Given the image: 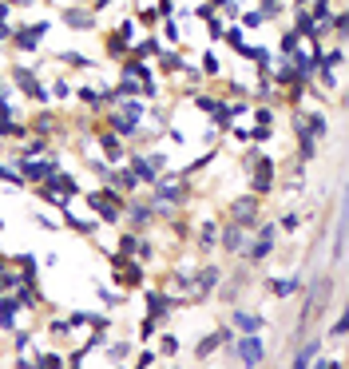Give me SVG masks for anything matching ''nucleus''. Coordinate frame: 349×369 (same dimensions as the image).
I'll return each instance as SVG.
<instances>
[{
    "label": "nucleus",
    "instance_id": "nucleus-16",
    "mask_svg": "<svg viewBox=\"0 0 349 369\" xmlns=\"http://www.w3.org/2000/svg\"><path fill=\"white\" fill-rule=\"evenodd\" d=\"M262 21H266V12H246V16H242L246 28H254V24H262Z\"/></svg>",
    "mask_w": 349,
    "mask_h": 369
},
{
    "label": "nucleus",
    "instance_id": "nucleus-8",
    "mask_svg": "<svg viewBox=\"0 0 349 369\" xmlns=\"http://www.w3.org/2000/svg\"><path fill=\"white\" fill-rule=\"evenodd\" d=\"M321 346H326V338H321V334H314V338H309L306 346H298V349H294V358H290V365H294V369H306V365H314V361H318V353H321Z\"/></svg>",
    "mask_w": 349,
    "mask_h": 369
},
{
    "label": "nucleus",
    "instance_id": "nucleus-15",
    "mask_svg": "<svg viewBox=\"0 0 349 369\" xmlns=\"http://www.w3.org/2000/svg\"><path fill=\"white\" fill-rule=\"evenodd\" d=\"M219 56H214V52H207V56H202V76H219Z\"/></svg>",
    "mask_w": 349,
    "mask_h": 369
},
{
    "label": "nucleus",
    "instance_id": "nucleus-2",
    "mask_svg": "<svg viewBox=\"0 0 349 369\" xmlns=\"http://www.w3.org/2000/svg\"><path fill=\"white\" fill-rule=\"evenodd\" d=\"M258 215H262V195H254V191L227 203V219H230V222H239L242 230L254 227V222H258Z\"/></svg>",
    "mask_w": 349,
    "mask_h": 369
},
{
    "label": "nucleus",
    "instance_id": "nucleus-6",
    "mask_svg": "<svg viewBox=\"0 0 349 369\" xmlns=\"http://www.w3.org/2000/svg\"><path fill=\"white\" fill-rule=\"evenodd\" d=\"M230 329L234 334H262L266 329V314H246V310H230Z\"/></svg>",
    "mask_w": 349,
    "mask_h": 369
},
{
    "label": "nucleus",
    "instance_id": "nucleus-13",
    "mask_svg": "<svg viewBox=\"0 0 349 369\" xmlns=\"http://www.w3.org/2000/svg\"><path fill=\"white\" fill-rule=\"evenodd\" d=\"M345 334H349V318H345V314H338V318H333V326H329V334H326V338H329V341H345Z\"/></svg>",
    "mask_w": 349,
    "mask_h": 369
},
{
    "label": "nucleus",
    "instance_id": "nucleus-12",
    "mask_svg": "<svg viewBox=\"0 0 349 369\" xmlns=\"http://www.w3.org/2000/svg\"><path fill=\"white\" fill-rule=\"evenodd\" d=\"M139 358H131V365H143V369H151V365H163L159 361V353H155V346H143V349H135Z\"/></svg>",
    "mask_w": 349,
    "mask_h": 369
},
{
    "label": "nucleus",
    "instance_id": "nucleus-1",
    "mask_svg": "<svg viewBox=\"0 0 349 369\" xmlns=\"http://www.w3.org/2000/svg\"><path fill=\"white\" fill-rule=\"evenodd\" d=\"M227 361H239V365H262L266 361V341L258 334H242V338L230 341V358Z\"/></svg>",
    "mask_w": 349,
    "mask_h": 369
},
{
    "label": "nucleus",
    "instance_id": "nucleus-4",
    "mask_svg": "<svg viewBox=\"0 0 349 369\" xmlns=\"http://www.w3.org/2000/svg\"><path fill=\"white\" fill-rule=\"evenodd\" d=\"M262 286H266L270 298H278V302L298 298V294H302V278H298V274H290V278H274V274H270V278H262Z\"/></svg>",
    "mask_w": 349,
    "mask_h": 369
},
{
    "label": "nucleus",
    "instance_id": "nucleus-10",
    "mask_svg": "<svg viewBox=\"0 0 349 369\" xmlns=\"http://www.w3.org/2000/svg\"><path fill=\"white\" fill-rule=\"evenodd\" d=\"M64 24H71V28H91V24H96V16H91V12H84V8H76V4H68V8H64Z\"/></svg>",
    "mask_w": 349,
    "mask_h": 369
},
{
    "label": "nucleus",
    "instance_id": "nucleus-9",
    "mask_svg": "<svg viewBox=\"0 0 349 369\" xmlns=\"http://www.w3.org/2000/svg\"><path fill=\"white\" fill-rule=\"evenodd\" d=\"M155 353H159V361H171L175 353H183V338L175 334V329L163 326L159 334H155Z\"/></svg>",
    "mask_w": 349,
    "mask_h": 369
},
{
    "label": "nucleus",
    "instance_id": "nucleus-11",
    "mask_svg": "<svg viewBox=\"0 0 349 369\" xmlns=\"http://www.w3.org/2000/svg\"><path fill=\"white\" fill-rule=\"evenodd\" d=\"M274 227H278L282 234H298V230H302V215H298V210H286V215H282Z\"/></svg>",
    "mask_w": 349,
    "mask_h": 369
},
{
    "label": "nucleus",
    "instance_id": "nucleus-5",
    "mask_svg": "<svg viewBox=\"0 0 349 369\" xmlns=\"http://www.w3.org/2000/svg\"><path fill=\"white\" fill-rule=\"evenodd\" d=\"M100 353H108V358H103V361H111V365H127V361H131V353H135V341H131V334H120V338H115V341H103V349H100Z\"/></svg>",
    "mask_w": 349,
    "mask_h": 369
},
{
    "label": "nucleus",
    "instance_id": "nucleus-7",
    "mask_svg": "<svg viewBox=\"0 0 349 369\" xmlns=\"http://www.w3.org/2000/svg\"><path fill=\"white\" fill-rule=\"evenodd\" d=\"M246 234H250V230H242L239 222L227 219V227H219V250H222V254H239L242 242H246Z\"/></svg>",
    "mask_w": 349,
    "mask_h": 369
},
{
    "label": "nucleus",
    "instance_id": "nucleus-14",
    "mask_svg": "<svg viewBox=\"0 0 349 369\" xmlns=\"http://www.w3.org/2000/svg\"><path fill=\"white\" fill-rule=\"evenodd\" d=\"M36 222H40L44 230H56V227H60V215H52V210H36Z\"/></svg>",
    "mask_w": 349,
    "mask_h": 369
},
{
    "label": "nucleus",
    "instance_id": "nucleus-3",
    "mask_svg": "<svg viewBox=\"0 0 349 369\" xmlns=\"http://www.w3.org/2000/svg\"><path fill=\"white\" fill-rule=\"evenodd\" d=\"M274 179H278V171H274V159H270L266 151H258V159L250 163V191L270 199V191H274Z\"/></svg>",
    "mask_w": 349,
    "mask_h": 369
}]
</instances>
